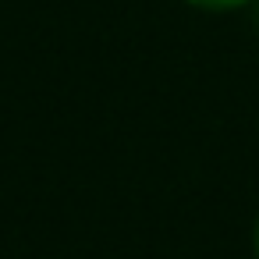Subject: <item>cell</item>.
<instances>
[{
    "mask_svg": "<svg viewBox=\"0 0 259 259\" xmlns=\"http://www.w3.org/2000/svg\"><path fill=\"white\" fill-rule=\"evenodd\" d=\"M248 18H252V29L259 32V0H252V8H248Z\"/></svg>",
    "mask_w": 259,
    "mask_h": 259,
    "instance_id": "3",
    "label": "cell"
},
{
    "mask_svg": "<svg viewBox=\"0 0 259 259\" xmlns=\"http://www.w3.org/2000/svg\"><path fill=\"white\" fill-rule=\"evenodd\" d=\"M181 4L202 15H238L252 8V0H181Z\"/></svg>",
    "mask_w": 259,
    "mask_h": 259,
    "instance_id": "1",
    "label": "cell"
},
{
    "mask_svg": "<svg viewBox=\"0 0 259 259\" xmlns=\"http://www.w3.org/2000/svg\"><path fill=\"white\" fill-rule=\"evenodd\" d=\"M248 248H252V259H259V209H255V220L248 231Z\"/></svg>",
    "mask_w": 259,
    "mask_h": 259,
    "instance_id": "2",
    "label": "cell"
}]
</instances>
